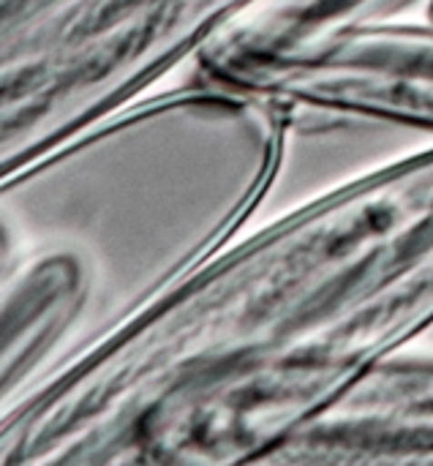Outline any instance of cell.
I'll list each match as a JSON object with an SVG mask.
<instances>
[{
    "mask_svg": "<svg viewBox=\"0 0 433 466\" xmlns=\"http://www.w3.org/2000/svg\"><path fill=\"white\" fill-rule=\"evenodd\" d=\"M426 0H265L210 49L259 52L289 46L349 25L401 19L407 8Z\"/></svg>",
    "mask_w": 433,
    "mask_h": 466,
    "instance_id": "8992f818",
    "label": "cell"
},
{
    "mask_svg": "<svg viewBox=\"0 0 433 466\" xmlns=\"http://www.w3.org/2000/svg\"><path fill=\"white\" fill-rule=\"evenodd\" d=\"M270 464H433V355L382 363Z\"/></svg>",
    "mask_w": 433,
    "mask_h": 466,
    "instance_id": "5b68a950",
    "label": "cell"
},
{
    "mask_svg": "<svg viewBox=\"0 0 433 466\" xmlns=\"http://www.w3.org/2000/svg\"><path fill=\"white\" fill-rule=\"evenodd\" d=\"M115 317L106 276L85 246L30 240L0 276V420Z\"/></svg>",
    "mask_w": 433,
    "mask_h": 466,
    "instance_id": "277c9868",
    "label": "cell"
},
{
    "mask_svg": "<svg viewBox=\"0 0 433 466\" xmlns=\"http://www.w3.org/2000/svg\"><path fill=\"white\" fill-rule=\"evenodd\" d=\"M265 0H0V183L194 71Z\"/></svg>",
    "mask_w": 433,
    "mask_h": 466,
    "instance_id": "3957f363",
    "label": "cell"
},
{
    "mask_svg": "<svg viewBox=\"0 0 433 466\" xmlns=\"http://www.w3.org/2000/svg\"><path fill=\"white\" fill-rule=\"evenodd\" d=\"M433 328V145L251 224L0 420V466L270 464Z\"/></svg>",
    "mask_w": 433,
    "mask_h": 466,
    "instance_id": "6da1fadb",
    "label": "cell"
},
{
    "mask_svg": "<svg viewBox=\"0 0 433 466\" xmlns=\"http://www.w3.org/2000/svg\"><path fill=\"white\" fill-rule=\"evenodd\" d=\"M423 19H428L433 25V0H426V16Z\"/></svg>",
    "mask_w": 433,
    "mask_h": 466,
    "instance_id": "52a82bcc",
    "label": "cell"
},
{
    "mask_svg": "<svg viewBox=\"0 0 433 466\" xmlns=\"http://www.w3.org/2000/svg\"><path fill=\"white\" fill-rule=\"evenodd\" d=\"M297 115L202 76L164 85L0 183L30 240L85 246L115 319L254 224Z\"/></svg>",
    "mask_w": 433,
    "mask_h": 466,
    "instance_id": "7a4b0ae2",
    "label": "cell"
}]
</instances>
